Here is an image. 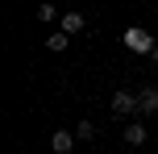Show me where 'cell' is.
Wrapping results in <instances>:
<instances>
[{
	"mask_svg": "<svg viewBox=\"0 0 158 154\" xmlns=\"http://www.w3.org/2000/svg\"><path fill=\"white\" fill-rule=\"evenodd\" d=\"M154 46H158V38L150 29H142V25H129L125 29V50L129 54H150L154 58Z\"/></svg>",
	"mask_w": 158,
	"mask_h": 154,
	"instance_id": "obj_1",
	"label": "cell"
},
{
	"mask_svg": "<svg viewBox=\"0 0 158 154\" xmlns=\"http://www.w3.org/2000/svg\"><path fill=\"white\" fill-rule=\"evenodd\" d=\"M108 113L112 117H133V113H142V104H137V96L133 92H112V100H108Z\"/></svg>",
	"mask_w": 158,
	"mask_h": 154,
	"instance_id": "obj_2",
	"label": "cell"
},
{
	"mask_svg": "<svg viewBox=\"0 0 158 154\" xmlns=\"http://www.w3.org/2000/svg\"><path fill=\"white\" fill-rule=\"evenodd\" d=\"M50 150H54V154H71V150H75V133H71V129L50 133Z\"/></svg>",
	"mask_w": 158,
	"mask_h": 154,
	"instance_id": "obj_3",
	"label": "cell"
},
{
	"mask_svg": "<svg viewBox=\"0 0 158 154\" xmlns=\"http://www.w3.org/2000/svg\"><path fill=\"white\" fill-rule=\"evenodd\" d=\"M137 104H142V117H158V88H142Z\"/></svg>",
	"mask_w": 158,
	"mask_h": 154,
	"instance_id": "obj_4",
	"label": "cell"
},
{
	"mask_svg": "<svg viewBox=\"0 0 158 154\" xmlns=\"http://www.w3.org/2000/svg\"><path fill=\"white\" fill-rule=\"evenodd\" d=\"M83 13H63V21H58V29L67 33V38H71V33H83Z\"/></svg>",
	"mask_w": 158,
	"mask_h": 154,
	"instance_id": "obj_5",
	"label": "cell"
},
{
	"mask_svg": "<svg viewBox=\"0 0 158 154\" xmlns=\"http://www.w3.org/2000/svg\"><path fill=\"white\" fill-rule=\"evenodd\" d=\"M146 138H150V129H146L142 121H129V125H125V142H129V146H142Z\"/></svg>",
	"mask_w": 158,
	"mask_h": 154,
	"instance_id": "obj_6",
	"label": "cell"
},
{
	"mask_svg": "<svg viewBox=\"0 0 158 154\" xmlns=\"http://www.w3.org/2000/svg\"><path fill=\"white\" fill-rule=\"evenodd\" d=\"M67 42H71V38H67L63 29H58V33H50V38H46V46L54 50V54H63V50H67Z\"/></svg>",
	"mask_w": 158,
	"mask_h": 154,
	"instance_id": "obj_7",
	"label": "cell"
},
{
	"mask_svg": "<svg viewBox=\"0 0 158 154\" xmlns=\"http://www.w3.org/2000/svg\"><path fill=\"white\" fill-rule=\"evenodd\" d=\"M75 138H79V142H92V138H96V125H92V121H79V125H75Z\"/></svg>",
	"mask_w": 158,
	"mask_h": 154,
	"instance_id": "obj_8",
	"label": "cell"
},
{
	"mask_svg": "<svg viewBox=\"0 0 158 154\" xmlns=\"http://www.w3.org/2000/svg\"><path fill=\"white\" fill-rule=\"evenodd\" d=\"M38 17H42V21H54L58 13H54V4H38Z\"/></svg>",
	"mask_w": 158,
	"mask_h": 154,
	"instance_id": "obj_9",
	"label": "cell"
},
{
	"mask_svg": "<svg viewBox=\"0 0 158 154\" xmlns=\"http://www.w3.org/2000/svg\"><path fill=\"white\" fill-rule=\"evenodd\" d=\"M154 63H158V46H154Z\"/></svg>",
	"mask_w": 158,
	"mask_h": 154,
	"instance_id": "obj_10",
	"label": "cell"
},
{
	"mask_svg": "<svg viewBox=\"0 0 158 154\" xmlns=\"http://www.w3.org/2000/svg\"><path fill=\"white\" fill-rule=\"evenodd\" d=\"M83 154H92V150H83Z\"/></svg>",
	"mask_w": 158,
	"mask_h": 154,
	"instance_id": "obj_11",
	"label": "cell"
}]
</instances>
